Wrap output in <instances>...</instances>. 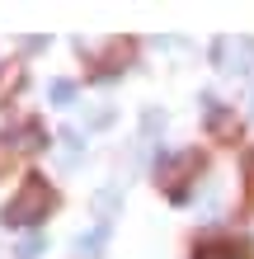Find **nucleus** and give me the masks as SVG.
I'll list each match as a JSON object with an SVG mask.
<instances>
[{"instance_id": "nucleus-1", "label": "nucleus", "mask_w": 254, "mask_h": 259, "mask_svg": "<svg viewBox=\"0 0 254 259\" xmlns=\"http://www.w3.org/2000/svg\"><path fill=\"white\" fill-rule=\"evenodd\" d=\"M52 207V193H47V184H42V179H28V184L19 189L5 203V212H0V222L5 226H33L42 212Z\"/></svg>"}, {"instance_id": "nucleus-2", "label": "nucleus", "mask_w": 254, "mask_h": 259, "mask_svg": "<svg viewBox=\"0 0 254 259\" xmlns=\"http://www.w3.org/2000/svg\"><path fill=\"white\" fill-rule=\"evenodd\" d=\"M249 57H254V42H240V38H235V42L221 38V42H217V62L226 66V71H249V66H245Z\"/></svg>"}, {"instance_id": "nucleus-3", "label": "nucleus", "mask_w": 254, "mask_h": 259, "mask_svg": "<svg viewBox=\"0 0 254 259\" xmlns=\"http://www.w3.org/2000/svg\"><path fill=\"white\" fill-rule=\"evenodd\" d=\"M104 240H109V217H99V222H94V231L76 236V254H80V259H94V254L104 250Z\"/></svg>"}, {"instance_id": "nucleus-4", "label": "nucleus", "mask_w": 254, "mask_h": 259, "mask_svg": "<svg viewBox=\"0 0 254 259\" xmlns=\"http://www.w3.org/2000/svg\"><path fill=\"white\" fill-rule=\"evenodd\" d=\"M5 142H10L14 151H33V146H42V142H47V132H42V123H19V127L5 137Z\"/></svg>"}, {"instance_id": "nucleus-5", "label": "nucleus", "mask_w": 254, "mask_h": 259, "mask_svg": "<svg viewBox=\"0 0 254 259\" xmlns=\"http://www.w3.org/2000/svg\"><path fill=\"white\" fill-rule=\"evenodd\" d=\"M42 250H47V236L33 231V236H24V245H19V259H38Z\"/></svg>"}, {"instance_id": "nucleus-6", "label": "nucleus", "mask_w": 254, "mask_h": 259, "mask_svg": "<svg viewBox=\"0 0 254 259\" xmlns=\"http://www.w3.org/2000/svg\"><path fill=\"white\" fill-rule=\"evenodd\" d=\"M47 95H52V104H62V109H66V104L76 99V80H52Z\"/></svg>"}, {"instance_id": "nucleus-7", "label": "nucleus", "mask_w": 254, "mask_h": 259, "mask_svg": "<svg viewBox=\"0 0 254 259\" xmlns=\"http://www.w3.org/2000/svg\"><path fill=\"white\" fill-rule=\"evenodd\" d=\"M198 259H235V250H231V245H207Z\"/></svg>"}, {"instance_id": "nucleus-8", "label": "nucleus", "mask_w": 254, "mask_h": 259, "mask_svg": "<svg viewBox=\"0 0 254 259\" xmlns=\"http://www.w3.org/2000/svg\"><path fill=\"white\" fill-rule=\"evenodd\" d=\"M62 142H66V151H71V156H76V151L85 146V142H80V132H62Z\"/></svg>"}]
</instances>
